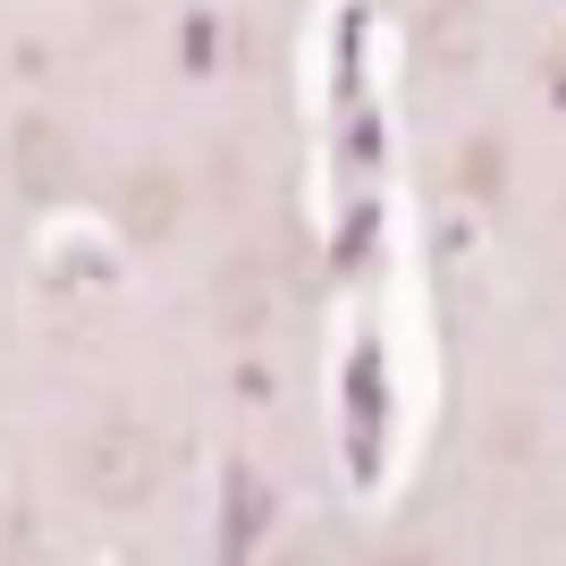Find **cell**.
Here are the masks:
<instances>
[{
  "instance_id": "6da1fadb",
  "label": "cell",
  "mask_w": 566,
  "mask_h": 566,
  "mask_svg": "<svg viewBox=\"0 0 566 566\" xmlns=\"http://www.w3.org/2000/svg\"><path fill=\"white\" fill-rule=\"evenodd\" d=\"M94 491H111V499H136L144 482H153V449H144L136 431H111V440H94V473H85Z\"/></svg>"
}]
</instances>
